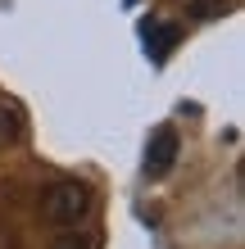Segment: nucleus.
I'll return each mask as SVG.
<instances>
[{"label":"nucleus","instance_id":"obj_1","mask_svg":"<svg viewBox=\"0 0 245 249\" xmlns=\"http://www.w3.org/2000/svg\"><path fill=\"white\" fill-rule=\"evenodd\" d=\"M91 204H95V195H91V186H86V181L59 177V181H50L46 190H41L37 209H41V217L55 222V227H77L82 217L91 213Z\"/></svg>","mask_w":245,"mask_h":249},{"label":"nucleus","instance_id":"obj_2","mask_svg":"<svg viewBox=\"0 0 245 249\" xmlns=\"http://www.w3.org/2000/svg\"><path fill=\"white\" fill-rule=\"evenodd\" d=\"M177 150H182L177 131H172V127L164 123V127L150 136V145H146V177H150V181L168 177V172H172V163H177Z\"/></svg>","mask_w":245,"mask_h":249},{"label":"nucleus","instance_id":"obj_3","mask_svg":"<svg viewBox=\"0 0 245 249\" xmlns=\"http://www.w3.org/2000/svg\"><path fill=\"white\" fill-rule=\"evenodd\" d=\"M19 136H23V113L14 105H0V150L19 145Z\"/></svg>","mask_w":245,"mask_h":249},{"label":"nucleus","instance_id":"obj_4","mask_svg":"<svg viewBox=\"0 0 245 249\" xmlns=\"http://www.w3.org/2000/svg\"><path fill=\"white\" fill-rule=\"evenodd\" d=\"M50 249H91V240H86V236H82V231H64V236H59V240H55Z\"/></svg>","mask_w":245,"mask_h":249}]
</instances>
